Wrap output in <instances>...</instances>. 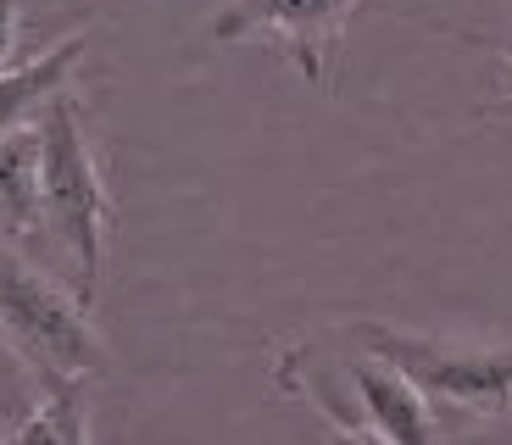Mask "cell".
Returning <instances> with one entry per match:
<instances>
[{
    "mask_svg": "<svg viewBox=\"0 0 512 445\" xmlns=\"http://www.w3.org/2000/svg\"><path fill=\"white\" fill-rule=\"evenodd\" d=\"M39 229H51L73 256L78 301H95L106 262V229H112V195H106L101 162L84 134V112L73 95H56L39 117Z\"/></svg>",
    "mask_w": 512,
    "mask_h": 445,
    "instance_id": "1",
    "label": "cell"
},
{
    "mask_svg": "<svg viewBox=\"0 0 512 445\" xmlns=\"http://www.w3.org/2000/svg\"><path fill=\"white\" fill-rule=\"evenodd\" d=\"M0 345L39 384H84L106 368V345L90 323V306L45 279L28 256L0 245Z\"/></svg>",
    "mask_w": 512,
    "mask_h": 445,
    "instance_id": "2",
    "label": "cell"
},
{
    "mask_svg": "<svg viewBox=\"0 0 512 445\" xmlns=\"http://www.w3.org/2000/svg\"><path fill=\"white\" fill-rule=\"evenodd\" d=\"M357 340L379 362L401 368L418 384L435 412H457L468 423L507 418L512 407V345H462V340H423L384 323H362Z\"/></svg>",
    "mask_w": 512,
    "mask_h": 445,
    "instance_id": "3",
    "label": "cell"
},
{
    "mask_svg": "<svg viewBox=\"0 0 512 445\" xmlns=\"http://www.w3.org/2000/svg\"><path fill=\"white\" fill-rule=\"evenodd\" d=\"M368 6H379V0H223V12L212 17V39L218 45H268L307 84L323 89L334 56H340V39Z\"/></svg>",
    "mask_w": 512,
    "mask_h": 445,
    "instance_id": "4",
    "label": "cell"
},
{
    "mask_svg": "<svg viewBox=\"0 0 512 445\" xmlns=\"http://www.w3.org/2000/svg\"><path fill=\"white\" fill-rule=\"evenodd\" d=\"M340 384L351 390V407H323L334 423H351V429H368L379 445H435L446 434L435 401L418 390L401 368L379 362L373 351L346 356Z\"/></svg>",
    "mask_w": 512,
    "mask_h": 445,
    "instance_id": "5",
    "label": "cell"
},
{
    "mask_svg": "<svg viewBox=\"0 0 512 445\" xmlns=\"http://www.w3.org/2000/svg\"><path fill=\"white\" fill-rule=\"evenodd\" d=\"M78 62H84V34H67L28 62L0 67V140L17 134V128H34L51 112L56 95H67V78H73Z\"/></svg>",
    "mask_w": 512,
    "mask_h": 445,
    "instance_id": "6",
    "label": "cell"
},
{
    "mask_svg": "<svg viewBox=\"0 0 512 445\" xmlns=\"http://www.w3.org/2000/svg\"><path fill=\"white\" fill-rule=\"evenodd\" d=\"M0 229L6 234L39 229V123L0 140Z\"/></svg>",
    "mask_w": 512,
    "mask_h": 445,
    "instance_id": "7",
    "label": "cell"
},
{
    "mask_svg": "<svg viewBox=\"0 0 512 445\" xmlns=\"http://www.w3.org/2000/svg\"><path fill=\"white\" fill-rule=\"evenodd\" d=\"M12 445H90L84 418V384H45L39 407L17 423Z\"/></svg>",
    "mask_w": 512,
    "mask_h": 445,
    "instance_id": "8",
    "label": "cell"
},
{
    "mask_svg": "<svg viewBox=\"0 0 512 445\" xmlns=\"http://www.w3.org/2000/svg\"><path fill=\"white\" fill-rule=\"evenodd\" d=\"M17 45H23V0H0V67L17 62Z\"/></svg>",
    "mask_w": 512,
    "mask_h": 445,
    "instance_id": "9",
    "label": "cell"
},
{
    "mask_svg": "<svg viewBox=\"0 0 512 445\" xmlns=\"http://www.w3.org/2000/svg\"><path fill=\"white\" fill-rule=\"evenodd\" d=\"M329 445H379L368 429H351V423H334V434H329Z\"/></svg>",
    "mask_w": 512,
    "mask_h": 445,
    "instance_id": "10",
    "label": "cell"
},
{
    "mask_svg": "<svg viewBox=\"0 0 512 445\" xmlns=\"http://www.w3.org/2000/svg\"><path fill=\"white\" fill-rule=\"evenodd\" d=\"M501 56H507V73H512V39H507V45H501Z\"/></svg>",
    "mask_w": 512,
    "mask_h": 445,
    "instance_id": "11",
    "label": "cell"
},
{
    "mask_svg": "<svg viewBox=\"0 0 512 445\" xmlns=\"http://www.w3.org/2000/svg\"><path fill=\"white\" fill-rule=\"evenodd\" d=\"M0 445H12V434H6V429H0Z\"/></svg>",
    "mask_w": 512,
    "mask_h": 445,
    "instance_id": "12",
    "label": "cell"
},
{
    "mask_svg": "<svg viewBox=\"0 0 512 445\" xmlns=\"http://www.w3.org/2000/svg\"><path fill=\"white\" fill-rule=\"evenodd\" d=\"M507 418H512V407H507Z\"/></svg>",
    "mask_w": 512,
    "mask_h": 445,
    "instance_id": "13",
    "label": "cell"
}]
</instances>
